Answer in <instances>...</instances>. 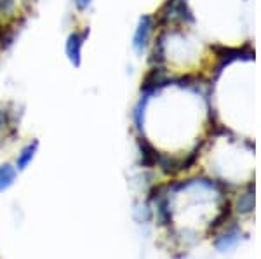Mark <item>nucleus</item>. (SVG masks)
I'll use <instances>...</instances> for the list:
<instances>
[{
	"label": "nucleus",
	"instance_id": "obj_3",
	"mask_svg": "<svg viewBox=\"0 0 261 259\" xmlns=\"http://www.w3.org/2000/svg\"><path fill=\"white\" fill-rule=\"evenodd\" d=\"M37 148H39V141H33V143L24 146L23 152H21L18 157V162H16V167H18L19 170H24L32 164L33 157H35V153H37Z\"/></svg>",
	"mask_w": 261,
	"mask_h": 259
},
{
	"label": "nucleus",
	"instance_id": "obj_6",
	"mask_svg": "<svg viewBox=\"0 0 261 259\" xmlns=\"http://www.w3.org/2000/svg\"><path fill=\"white\" fill-rule=\"evenodd\" d=\"M73 4H75V7H77V11H87L91 7V4H92V0H73Z\"/></svg>",
	"mask_w": 261,
	"mask_h": 259
},
{
	"label": "nucleus",
	"instance_id": "obj_4",
	"mask_svg": "<svg viewBox=\"0 0 261 259\" xmlns=\"http://www.w3.org/2000/svg\"><path fill=\"white\" fill-rule=\"evenodd\" d=\"M16 181V169L9 164L0 165V191H6Z\"/></svg>",
	"mask_w": 261,
	"mask_h": 259
},
{
	"label": "nucleus",
	"instance_id": "obj_2",
	"mask_svg": "<svg viewBox=\"0 0 261 259\" xmlns=\"http://www.w3.org/2000/svg\"><path fill=\"white\" fill-rule=\"evenodd\" d=\"M87 32H73L68 35L65 44V52L66 57L75 68L82 65V49H84V42H86Z\"/></svg>",
	"mask_w": 261,
	"mask_h": 259
},
{
	"label": "nucleus",
	"instance_id": "obj_5",
	"mask_svg": "<svg viewBox=\"0 0 261 259\" xmlns=\"http://www.w3.org/2000/svg\"><path fill=\"white\" fill-rule=\"evenodd\" d=\"M239 209L244 211V212L251 211V209H252V195H246V197L239 202Z\"/></svg>",
	"mask_w": 261,
	"mask_h": 259
},
{
	"label": "nucleus",
	"instance_id": "obj_1",
	"mask_svg": "<svg viewBox=\"0 0 261 259\" xmlns=\"http://www.w3.org/2000/svg\"><path fill=\"white\" fill-rule=\"evenodd\" d=\"M153 26H155L153 16L143 14L140 18V23H138L136 32H134V37H133V49L136 51V54H143L146 51L151 32H153Z\"/></svg>",
	"mask_w": 261,
	"mask_h": 259
}]
</instances>
